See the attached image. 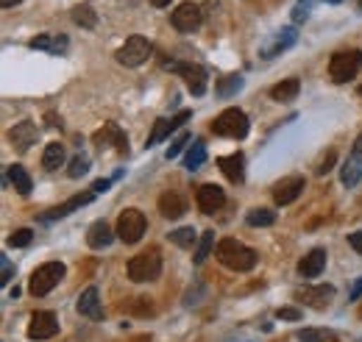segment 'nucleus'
Here are the masks:
<instances>
[{
	"label": "nucleus",
	"mask_w": 362,
	"mask_h": 342,
	"mask_svg": "<svg viewBox=\"0 0 362 342\" xmlns=\"http://www.w3.org/2000/svg\"><path fill=\"white\" fill-rule=\"evenodd\" d=\"M215 254H217V262L226 265V268L234 270V273H248V270H254V265H257V251L248 248V245H243V242L234 239V237L220 239Z\"/></svg>",
	"instance_id": "nucleus-1"
},
{
	"label": "nucleus",
	"mask_w": 362,
	"mask_h": 342,
	"mask_svg": "<svg viewBox=\"0 0 362 342\" xmlns=\"http://www.w3.org/2000/svg\"><path fill=\"white\" fill-rule=\"evenodd\" d=\"M145 225H148V223H145V214L140 209H126V211H120L115 231H117V237H120L126 245H134V242L143 239Z\"/></svg>",
	"instance_id": "nucleus-6"
},
{
	"label": "nucleus",
	"mask_w": 362,
	"mask_h": 342,
	"mask_svg": "<svg viewBox=\"0 0 362 342\" xmlns=\"http://www.w3.org/2000/svg\"><path fill=\"white\" fill-rule=\"evenodd\" d=\"M170 22H173V28H176V31H181V34H193V31H198V28H201V22H204V11H201V6H195V3H181L179 8H173Z\"/></svg>",
	"instance_id": "nucleus-8"
},
{
	"label": "nucleus",
	"mask_w": 362,
	"mask_h": 342,
	"mask_svg": "<svg viewBox=\"0 0 362 342\" xmlns=\"http://www.w3.org/2000/svg\"><path fill=\"white\" fill-rule=\"evenodd\" d=\"M295 39H298V31H295V28H282V31H276V34L259 48V56H262V59H276L279 53H285L287 48L295 45Z\"/></svg>",
	"instance_id": "nucleus-14"
},
{
	"label": "nucleus",
	"mask_w": 362,
	"mask_h": 342,
	"mask_svg": "<svg viewBox=\"0 0 362 342\" xmlns=\"http://www.w3.org/2000/svg\"><path fill=\"white\" fill-rule=\"evenodd\" d=\"M187 211V201L179 195V192H162V198H159V214L164 217V220H179L181 214Z\"/></svg>",
	"instance_id": "nucleus-20"
},
{
	"label": "nucleus",
	"mask_w": 362,
	"mask_h": 342,
	"mask_svg": "<svg viewBox=\"0 0 362 342\" xmlns=\"http://www.w3.org/2000/svg\"><path fill=\"white\" fill-rule=\"evenodd\" d=\"M240 89H243V75H226V78L217 81V95L220 98H228V95L240 92Z\"/></svg>",
	"instance_id": "nucleus-35"
},
{
	"label": "nucleus",
	"mask_w": 362,
	"mask_h": 342,
	"mask_svg": "<svg viewBox=\"0 0 362 342\" xmlns=\"http://www.w3.org/2000/svg\"><path fill=\"white\" fill-rule=\"evenodd\" d=\"M187 142H190V134H187V131H181L179 137L170 142V147H167V153H164V156H167V159H176V156L181 153V147H184Z\"/></svg>",
	"instance_id": "nucleus-38"
},
{
	"label": "nucleus",
	"mask_w": 362,
	"mask_h": 342,
	"mask_svg": "<svg viewBox=\"0 0 362 342\" xmlns=\"http://www.w3.org/2000/svg\"><path fill=\"white\" fill-rule=\"evenodd\" d=\"M42 164H45V170H59L62 164H65V147H62V142H51L48 147H45V153H42Z\"/></svg>",
	"instance_id": "nucleus-28"
},
{
	"label": "nucleus",
	"mask_w": 362,
	"mask_h": 342,
	"mask_svg": "<svg viewBox=\"0 0 362 342\" xmlns=\"http://www.w3.org/2000/svg\"><path fill=\"white\" fill-rule=\"evenodd\" d=\"M360 342H362V340H360Z\"/></svg>",
	"instance_id": "nucleus-51"
},
{
	"label": "nucleus",
	"mask_w": 362,
	"mask_h": 342,
	"mask_svg": "<svg viewBox=\"0 0 362 342\" xmlns=\"http://www.w3.org/2000/svg\"><path fill=\"white\" fill-rule=\"evenodd\" d=\"M112 239H115V231L109 228V223H106V220L92 223V225H89V231H86V242H89V248H95V251L109 248V245H112Z\"/></svg>",
	"instance_id": "nucleus-21"
},
{
	"label": "nucleus",
	"mask_w": 362,
	"mask_h": 342,
	"mask_svg": "<svg viewBox=\"0 0 362 342\" xmlns=\"http://www.w3.org/2000/svg\"><path fill=\"white\" fill-rule=\"evenodd\" d=\"M170 242L173 245H179V248H193L195 242H198V234H195V228H190V225H184V228H179V231H170Z\"/></svg>",
	"instance_id": "nucleus-32"
},
{
	"label": "nucleus",
	"mask_w": 362,
	"mask_h": 342,
	"mask_svg": "<svg viewBox=\"0 0 362 342\" xmlns=\"http://www.w3.org/2000/svg\"><path fill=\"white\" fill-rule=\"evenodd\" d=\"M70 14H72V22L81 25V28H95V25H98V14H95L89 6H84V3H81V6H72Z\"/></svg>",
	"instance_id": "nucleus-30"
},
{
	"label": "nucleus",
	"mask_w": 362,
	"mask_h": 342,
	"mask_svg": "<svg viewBox=\"0 0 362 342\" xmlns=\"http://www.w3.org/2000/svg\"><path fill=\"white\" fill-rule=\"evenodd\" d=\"M150 53H153V45L145 37H129L126 45L115 56H117V62L123 67H140V65H145L150 59Z\"/></svg>",
	"instance_id": "nucleus-7"
},
{
	"label": "nucleus",
	"mask_w": 362,
	"mask_h": 342,
	"mask_svg": "<svg viewBox=\"0 0 362 342\" xmlns=\"http://www.w3.org/2000/svg\"><path fill=\"white\" fill-rule=\"evenodd\" d=\"M217 164H220V170H223V176H226L228 181H234V184L243 181V176H245V156H243L240 150L231 153V156H223Z\"/></svg>",
	"instance_id": "nucleus-23"
},
{
	"label": "nucleus",
	"mask_w": 362,
	"mask_h": 342,
	"mask_svg": "<svg viewBox=\"0 0 362 342\" xmlns=\"http://www.w3.org/2000/svg\"><path fill=\"white\" fill-rule=\"evenodd\" d=\"M95 147L103 153L106 147H115L120 156L123 153H129V139H126V134L120 131V126L117 123H106L98 134H95Z\"/></svg>",
	"instance_id": "nucleus-13"
},
{
	"label": "nucleus",
	"mask_w": 362,
	"mask_h": 342,
	"mask_svg": "<svg viewBox=\"0 0 362 342\" xmlns=\"http://www.w3.org/2000/svg\"><path fill=\"white\" fill-rule=\"evenodd\" d=\"M349 245H351V248L362 256V231H354V234L349 237Z\"/></svg>",
	"instance_id": "nucleus-43"
},
{
	"label": "nucleus",
	"mask_w": 362,
	"mask_h": 342,
	"mask_svg": "<svg viewBox=\"0 0 362 342\" xmlns=\"http://www.w3.org/2000/svg\"><path fill=\"white\" fill-rule=\"evenodd\" d=\"M335 162H337V153H335V150H329V153L321 159V164H318V176H326V173L335 167Z\"/></svg>",
	"instance_id": "nucleus-40"
},
{
	"label": "nucleus",
	"mask_w": 362,
	"mask_h": 342,
	"mask_svg": "<svg viewBox=\"0 0 362 342\" xmlns=\"http://www.w3.org/2000/svg\"><path fill=\"white\" fill-rule=\"evenodd\" d=\"M59 334V317L53 312H34L28 323V340H51Z\"/></svg>",
	"instance_id": "nucleus-11"
},
{
	"label": "nucleus",
	"mask_w": 362,
	"mask_h": 342,
	"mask_svg": "<svg viewBox=\"0 0 362 342\" xmlns=\"http://www.w3.org/2000/svg\"><path fill=\"white\" fill-rule=\"evenodd\" d=\"M360 8H362V0H360Z\"/></svg>",
	"instance_id": "nucleus-50"
},
{
	"label": "nucleus",
	"mask_w": 362,
	"mask_h": 342,
	"mask_svg": "<svg viewBox=\"0 0 362 342\" xmlns=\"http://www.w3.org/2000/svg\"><path fill=\"white\" fill-rule=\"evenodd\" d=\"M304 187H306V181H304L301 176H287V178H282V181L273 187V201L279 206L292 204V201L304 192Z\"/></svg>",
	"instance_id": "nucleus-15"
},
{
	"label": "nucleus",
	"mask_w": 362,
	"mask_h": 342,
	"mask_svg": "<svg viewBox=\"0 0 362 342\" xmlns=\"http://www.w3.org/2000/svg\"><path fill=\"white\" fill-rule=\"evenodd\" d=\"M362 67V51H340L329 62V75L335 84H349L357 78Z\"/></svg>",
	"instance_id": "nucleus-2"
},
{
	"label": "nucleus",
	"mask_w": 362,
	"mask_h": 342,
	"mask_svg": "<svg viewBox=\"0 0 362 342\" xmlns=\"http://www.w3.org/2000/svg\"><path fill=\"white\" fill-rule=\"evenodd\" d=\"M0 281H3V284H8V281H11V275H14V268H11V262H8V259H6V256H0Z\"/></svg>",
	"instance_id": "nucleus-41"
},
{
	"label": "nucleus",
	"mask_w": 362,
	"mask_h": 342,
	"mask_svg": "<svg viewBox=\"0 0 362 342\" xmlns=\"http://www.w3.org/2000/svg\"><path fill=\"white\" fill-rule=\"evenodd\" d=\"M245 223L254 225V228H259V225H273V223H276V211H271V209H251V211L245 214Z\"/></svg>",
	"instance_id": "nucleus-31"
},
{
	"label": "nucleus",
	"mask_w": 362,
	"mask_h": 342,
	"mask_svg": "<svg viewBox=\"0 0 362 342\" xmlns=\"http://www.w3.org/2000/svg\"><path fill=\"white\" fill-rule=\"evenodd\" d=\"M8 184H11L20 195H28L31 187H34V184H31V176L25 173L22 164H11V167H8Z\"/></svg>",
	"instance_id": "nucleus-26"
},
{
	"label": "nucleus",
	"mask_w": 362,
	"mask_h": 342,
	"mask_svg": "<svg viewBox=\"0 0 362 342\" xmlns=\"http://www.w3.org/2000/svg\"><path fill=\"white\" fill-rule=\"evenodd\" d=\"M212 131L217 137H228V139H243L248 134V117L243 109H226L217 114V120L212 123Z\"/></svg>",
	"instance_id": "nucleus-5"
},
{
	"label": "nucleus",
	"mask_w": 362,
	"mask_h": 342,
	"mask_svg": "<svg viewBox=\"0 0 362 342\" xmlns=\"http://www.w3.org/2000/svg\"><path fill=\"white\" fill-rule=\"evenodd\" d=\"M162 273V256L156 248H148L145 254H137L131 262H129V278L134 284H143V281H153Z\"/></svg>",
	"instance_id": "nucleus-4"
},
{
	"label": "nucleus",
	"mask_w": 362,
	"mask_h": 342,
	"mask_svg": "<svg viewBox=\"0 0 362 342\" xmlns=\"http://www.w3.org/2000/svg\"><path fill=\"white\" fill-rule=\"evenodd\" d=\"M86 170H89V159H86L84 153H78L70 162V167H67V176H70V178H81Z\"/></svg>",
	"instance_id": "nucleus-37"
},
{
	"label": "nucleus",
	"mask_w": 362,
	"mask_h": 342,
	"mask_svg": "<svg viewBox=\"0 0 362 342\" xmlns=\"http://www.w3.org/2000/svg\"><path fill=\"white\" fill-rule=\"evenodd\" d=\"M62 278H65V265H62V262H45V265H39V268L34 270L28 289H31L34 298H45Z\"/></svg>",
	"instance_id": "nucleus-3"
},
{
	"label": "nucleus",
	"mask_w": 362,
	"mask_h": 342,
	"mask_svg": "<svg viewBox=\"0 0 362 342\" xmlns=\"http://www.w3.org/2000/svg\"><path fill=\"white\" fill-rule=\"evenodd\" d=\"M212 245H215V231H204V234H201V239H198V248H195L193 262H195V265H204V262H207V256L212 254Z\"/></svg>",
	"instance_id": "nucleus-33"
},
{
	"label": "nucleus",
	"mask_w": 362,
	"mask_h": 342,
	"mask_svg": "<svg viewBox=\"0 0 362 342\" xmlns=\"http://www.w3.org/2000/svg\"><path fill=\"white\" fill-rule=\"evenodd\" d=\"M340 181L346 184V187H357L362 181V156H351L346 164H343V173H340Z\"/></svg>",
	"instance_id": "nucleus-27"
},
{
	"label": "nucleus",
	"mask_w": 362,
	"mask_h": 342,
	"mask_svg": "<svg viewBox=\"0 0 362 342\" xmlns=\"http://www.w3.org/2000/svg\"><path fill=\"white\" fill-rule=\"evenodd\" d=\"M193 117V112L190 109H184V112H179L176 117H162V120H156L153 123V131H150V137H148V142H145V147H153V145H159V142H164V139L170 137L176 129H181L187 120Z\"/></svg>",
	"instance_id": "nucleus-12"
},
{
	"label": "nucleus",
	"mask_w": 362,
	"mask_h": 342,
	"mask_svg": "<svg viewBox=\"0 0 362 342\" xmlns=\"http://www.w3.org/2000/svg\"><path fill=\"white\" fill-rule=\"evenodd\" d=\"M362 298V278H357L354 284H351V292H349V301H360Z\"/></svg>",
	"instance_id": "nucleus-44"
},
{
	"label": "nucleus",
	"mask_w": 362,
	"mask_h": 342,
	"mask_svg": "<svg viewBox=\"0 0 362 342\" xmlns=\"http://www.w3.org/2000/svg\"><path fill=\"white\" fill-rule=\"evenodd\" d=\"M164 67L176 70V72L184 78V84H187V89H190L193 95H204V92H207L209 75H207L204 67H198V65H181V62H167Z\"/></svg>",
	"instance_id": "nucleus-10"
},
{
	"label": "nucleus",
	"mask_w": 362,
	"mask_h": 342,
	"mask_svg": "<svg viewBox=\"0 0 362 342\" xmlns=\"http://www.w3.org/2000/svg\"><path fill=\"white\" fill-rule=\"evenodd\" d=\"M309 8H312V0H298L292 8V22H304L309 17Z\"/></svg>",
	"instance_id": "nucleus-39"
},
{
	"label": "nucleus",
	"mask_w": 362,
	"mask_h": 342,
	"mask_svg": "<svg viewBox=\"0 0 362 342\" xmlns=\"http://www.w3.org/2000/svg\"><path fill=\"white\" fill-rule=\"evenodd\" d=\"M354 153H357V156H362V134L357 137V142H354Z\"/></svg>",
	"instance_id": "nucleus-46"
},
{
	"label": "nucleus",
	"mask_w": 362,
	"mask_h": 342,
	"mask_svg": "<svg viewBox=\"0 0 362 342\" xmlns=\"http://www.w3.org/2000/svg\"><path fill=\"white\" fill-rule=\"evenodd\" d=\"M276 317H279V320H301V312H298V309H279Z\"/></svg>",
	"instance_id": "nucleus-42"
},
{
	"label": "nucleus",
	"mask_w": 362,
	"mask_h": 342,
	"mask_svg": "<svg viewBox=\"0 0 362 342\" xmlns=\"http://www.w3.org/2000/svg\"><path fill=\"white\" fill-rule=\"evenodd\" d=\"M8 142H11V147H14L17 153H25V150L37 142V126H34L31 120L17 123V126L8 131Z\"/></svg>",
	"instance_id": "nucleus-17"
},
{
	"label": "nucleus",
	"mask_w": 362,
	"mask_h": 342,
	"mask_svg": "<svg viewBox=\"0 0 362 342\" xmlns=\"http://www.w3.org/2000/svg\"><path fill=\"white\" fill-rule=\"evenodd\" d=\"M17 3H20V0H0L3 8H11V6H17Z\"/></svg>",
	"instance_id": "nucleus-48"
},
{
	"label": "nucleus",
	"mask_w": 362,
	"mask_h": 342,
	"mask_svg": "<svg viewBox=\"0 0 362 342\" xmlns=\"http://www.w3.org/2000/svg\"><path fill=\"white\" fill-rule=\"evenodd\" d=\"M98 192H81V195H72L70 201H65L62 206H56L53 211H48V214H42L39 220L42 223H51V220H62V217H67V214H72L75 209H81V206H86L92 198H95Z\"/></svg>",
	"instance_id": "nucleus-19"
},
{
	"label": "nucleus",
	"mask_w": 362,
	"mask_h": 342,
	"mask_svg": "<svg viewBox=\"0 0 362 342\" xmlns=\"http://www.w3.org/2000/svg\"><path fill=\"white\" fill-rule=\"evenodd\" d=\"M78 315L81 317H89V320H103V309H101V298H98V287H86L75 303Z\"/></svg>",
	"instance_id": "nucleus-18"
},
{
	"label": "nucleus",
	"mask_w": 362,
	"mask_h": 342,
	"mask_svg": "<svg viewBox=\"0 0 362 342\" xmlns=\"http://www.w3.org/2000/svg\"><path fill=\"white\" fill-rule=\"evenodd\" d=\"M31 239H34V231H31V228H17V231L8 237V245H11V248H25V245H31Z\"/></svg>",
	"instance_id": "nucleus-36"
},
{
	"label": "nucleus",
	"mask_w": 362,
	"mask_h": 342,
	"mask_svg": "<svg viewBox=\"0 0 362 342\" xmlns=\"http://www.w3.org/2000/svg\"><path fill=\"white\" fill-rule=\"evenodd\" d=\"M298 342H335V331H329V329H301Z\"/></svg>",
	"instance_id": "nucleus-34"
},
{
	"label": "nucleus",
	"mask_w": 362,
	"mask_h": 342,
	"mask_svg": "<svg viewBox=\"0 0 362 342\" xmlns=\"http://www.w3.org/2000/svg\"><path fill=\"white\" fill-rule=\"evenodd\" d=\"M195 204H198V209H201L204 214H215V211H220L223 204H226V192H223L220 187H215V184H204V187H198Z\"/></svg>",
	"instance_id": "nucleus-16"
},
{
	"label": "nucleus",
	"mask_w": 362,
	"mask_h": 342,
	"mask_svg": "<svg viewBox=\"0 0 362 342\" xmlns=\"http://www.w3.org/2000/svg\"><path fill=\"white\" fill-rule=\"evenodd\" d=\"M298 92H301V81H298V78H287V81H279V84L271 89V98L279 100V103H287L292 98H298Z\"/></svg>",
	"instance_id": "nucleus-25"
},
{
	"label": "nucleus",
	"mask_w": 362,
	"mask_h": 342,
	"mask_svg": "<svg viewBox=\"0 0 362 342\" xmlns=\"http://www.w3.org/2000/svg\"><path fill=\"white\" fill-rule=\"evenodd\" d=\"M295 298L304 303V306H309V309H329L332 306V301H335V287L332 284H318V287H304V289H298L295 292Z\"/></svg>",
	"instance_id": "nucleus-9"
},
{
	"label": "nucleus",
	"mask_w": 362,
	"mask_h": 342,
	"mask_svg": "<svg viewBox=\"0 0 362 342\" xmlns=\"http://www.w3.org/2000/svg\"><path fill=\"white\" fill-rule=\"evenodd\" d=\"M28 45H31L34 51H48V53H65V51H67V45H70V39H67V37H62V34H59V37H48V34H45V37H34V39H31Z\"/></svg>",
	"instance_id": "nucleus-24"
},
{
	"label": "nucleus",
	"mask_w": 362,
	"mask_h": 342,
	"mask_svg": "<svg viewBox=\"0 0 362 342\" xmlns=\"http://www.w3.org/2000/svg\"><path fill=\"white\" fill-rule=\"evenodd\" d=\"M109 187H112V181H109V178H98V181L92 184V192H106Z\"/></svg>",
	"instance_id": "nucleus-45"
},
{
	"label": "nucleus",
	"mask_w": 362,
	"mask_h": 342,
	"mask_svg": "<svg viewBox=\"0 0 362 342\" xmlns=\"http://www.w3.org/2000/svg\"><path fill=\"white\" fill-rule=\"evenodd\" d=\"M156 8H164V6H170V0H150Z\"/></svg>",
	"instance_id": "nucleus-47"
},
{
	"label": "nucleus",
	"mask_w": 362,
	"mask_h": 342,
	"mask_svg": "<svg viewBox=\"0 0 362 342\" xmlns=\"http://www.w3.org/2000/svg\"><path fill=\"white\" fill-rule=\"evenodd\" d=\"M323 268H326V251H323V248L309 251V254L298 262V273L304 275V278H315V275H321L323 273Z\"/></svg>",
	"instance_id": "nucleus-22"
},
{
	"label": "nucleus",
	"mask_w": 362,
	"mask_h": 342,
	"mask_svg": "<svg viewBox=\"0 0 362 342\" xmlns=\"http://www.w3.org/2000/svg\"><path fill=\"white\" fill-rule=\"evenodd\" d=\"M204 162H207V145L201 139H193V145H190V150L184 156V167L187 170H198Z\"/></svg>",
	"instance_id": "nucleus-29"
},
{
	"label": "nucleus",
	"mask_w": 362,
	"mask_h": 342,
	"mask_svg": "<svg viewBox=\"0 0 362 342\" xmlns=\"http://www.w3.org/2000/svg\"><path fill=\"white\" fill-rule=\"evenodd\" d=\"M326 3H343V0H326Z\"/></svg>",
	"instance_id": "nucleus-49"
}]
</instances>
